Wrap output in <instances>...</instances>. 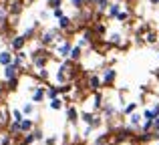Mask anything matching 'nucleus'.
<instances>
[{"mask_svg": "<svg viewBox=\"0 0 159 145\" xmlns=\"http://www.w3.org/2000/svg\"><path fill=\"white\" fill-rule=\"evenodd\" d=\"M32 129V121L30 119H22L20 121V131H30Z\"/></svg>", "mask_w": 159, "mask_h": 145, "instance_id": "ddd939ff", "label": "nucleus"}, {"mask_svg": "<svg viewBox=\"0 0 159 145\" xmlns=\"http://www.w3.org/2000/svg\"><path fill=\"white\" fill-rule=\"evenodd\" d=\"M79 55H81V47H73V48H70V55H69V59L77 61V59H79Z\"/></svg>", "mask_w": 159, "mask_h": 145, "instance_id": "2eb2a0df", "label": "nucleus"}, {"mask_svg": "<svg viewBox=\"0 0 159 145\" xmlns=\"http://www.w3.org/2000/svg\"><path fill=\"white\" fill-rule=\"evenodd\" d=\"M34 139H36V135H34V133H28L26 137H24V145H30L32 141H34Z\"/></svg>", "mask_w": 159, "mask_h": 145, "instance_id": "393cba45", "label": "nucleus"}, {"mask_svg": "<svg viewBox=\"0 0 159 145\" xmlns=\"http://www.w3.org/2000/svg\"><path fill=\"white\" fill-rule=\"evenodd\" d=\"M51 6H54V8L61 6V0H51Z\"/></svg>", "mask_w": 159, "mask_h": 145, "instance_id": "c9c22d12", "label": "nucleus"}, {"mask_svg": "<svg viewBox=\"0 0 159 145\" xmlns=\"http://www.w3.org/2000/svg\"><path fill=\"white\" fill-rule=\"evenodd\" d=\"M10 139H12V137H8V135H2V139H0V145H8V143H10Z\"/></svg>", "mask_w": 159, "mask_h": 145, "instance_id": "2f4dec72", "label": "nucleus"}, {"mask_svg": "<svg viewBox=\"0 0 159 145\" xmlns=\"http://www.w3.org/2000/svg\"><path fill=\"white\" fill-rule=\"evenodd\" d=\"M24 40H26V36H16L14 40H12V48H16V51H20V48L24 47Z\"/></svg>", "mask_w": 159, "mask_h": 145, "instance_id": "423d86ee", "label": "nucleus"}, {"mask_svg": "<svg viewBox=\"0 0 159 145\" xmlns=\"http://www.w3.org/2000/svg\"><path fill=\"white\" fill-rule=\"evenodd\" d=\"M61 107H62V101H61V99H52V101H51V109L58 111Z\"/></svg>", "mask_w": 159, "mask_h": 145, "instance_id": "6ab92c4d", "label": "nucleus"}, {"mask_svg": "<svg viewBox=\"0 0 159 145\" xmlns=\"http://www.w3.org/2000/svg\"><path fill=\"white\" fill-rule=\"evenodd\" d=\"M39 77L40 79H47L48 77V71H47V69H39Z\"/></svg>", "mask_w": 159, "mask_h": 145, "instance_id": "c756f323", "label": "nucleus"}, {"mask_svg": "<svg viewBox=\"0 0 159 145\" xmlns=\"http://www.w3.org/2000/svg\"><path fill=\"white\" fill-rule=\"evenodd\" d=\"M89 85L93 87V91H97L99 87H101V79L99 77H91V81H89Z\"/></svg>", "mask_w": 159, "mask_h": 145, "instance_id": "dca6fc26", "label": "nucleus"}, {"mask_svg": "<svg viewBox=\"0 0 159 145\" xmlns=\"http://www.w3.org/2000/svg\"><path fill=\"white\" fill-rule=\"evenodd\" d=\"M47 95V91L43 89V87H36V91H34V95H32V101H43V97Z\"/></svg>", "mask_w": 159, "mask_h": 145, "instance_id": "0eeeda50", "label": "nucleus"}, {"mask_svg": "<svg viewBox=\"0 0 159 145\" xmlns=\"http://www.w3.org/2000/svg\"><path fill=\"white\" fill-rule=\"evenodd\" d=\"M34 65L39 69H43L44 67V57H34Z\"/></svg>", "mask_w": 159, "mask_h": 145, "instance_id": "b1692460", "label": "nucleus"}, {"mask_svg": "<svg viewBox=\"0 0 159 145\" xmlns=\"http://www.w3.org/2000/svg\"><path fill=\"white\" fill-rule=\"evenodd\" d=\"M127 18H129V12H119L117 14V20H121V22H125Z\"/></svg>", "mask_w": 159, "mask_h": 145, "instance_id": "cd10ccee", "label": "nucleus"}, {"mask_svg": "<svg viewBox=\"0 0 159 145\" xmlns=\"http://www.w3.org/2000/svg\"><path fill=\"white\" fill-rule=\"evenodd\" d=\"M121 12V6L119 4H111V6H109V16H111V18H117V14H119Z\"/></svg>", "mask_w": 159, "mask_h": 145, "instance_id": "6e6552de", "label": "nucleus"}, {"mask_svg": "<svg viewBox=\"0 0 159 145\" xmlns=\"http://www.w3.org/2000/svg\"><path fill=\"white\" fill-rule=\"evenodd\" d=\"M12 117H14V121H22V113H20V111H12Z\"/></svg>", "mask_w": 159, "mask_h": 145, "instance_id": "c85d7f7f", "label": "nucleus"}, {"mask_svg": "<svg viewBox=\"0 0 159 145\" xmlns=\"http://www.w3.org/2000/svg\"><path fill=\"white\" fill-rule=\"evenodd\" d=\"M153 133H159V117L153 121Z\"/></svg>", "mask_w": 159, "mask_h": 145, "instance_id": "72a5a7b5", "label": "nucleus"}, {"mask_svg": "<svg viewBox=\"0 0 159 145\" xmlns=\"http://www.w3.org/2000/svg\"><path fill=\"white\" fill-rule=\"evenodd\" d=\"M157 145H159V141H157Z\"/></svg>", "mask_w": 159, "mask_h": 145, "instance_id": "58836bf2", "label": "nucleus"}, {"mask_svg": "<svg viewBox=\"0 0 159 145\" xmlns=\"http://www.w3.org/2000/svg\"><path fill=\"white\" fill-rule=\"evenodd\" d=\"M95 30H97V32H105V26H103V24H97V28H95Z\"/></svg>", "mask_w": 159, "mask_h": 145, "instance_id": "e433bc0d", "label": "nucleus"}, {"mask_svg": "<svg viewBox=\"0 0 159 145\" xmlns=\"http://www.w3.org/2000/svg\"><path fill=\"white\" fill-rule=\"evenodd\" d=\"M70 48H73V47H70L69 43H65L61 48H58V55H62V57H69V55H70Z\"/></svg>", "mask_w": 159, "mask_h": 145, "instance_id": "f8f14e48", "label": "nucleus"}, {"mask_svg": "<svg viewBox=\"0 0 159 145\" xmlns=\"http://www.w3.org/2000/svg\"><path fill=\"white\" fill-rule=\"evenodd\" d=\"M22 61H24V52H18L14 57V65H22Z\"/></svg>", "mask_w": 159, "mask_h": 145, "instance_id": "bb28decb", "label": "nucleus"}, {"mask_svg": "<svg viewBox=\"0 0 159 145\" xmlns=\"http://www.w3.org/2000/svg\"><path fill=\"white\" fill-rule=\"evenodd\" d=\"M47 97H51V99H57V89H48V91H47Z\"/></svg>", "mask_w": 159, "mask_h": 145, "instance_id": "7c9ffc66", "label": "nucleus"}, {"mask_svg": "<svg viewBox=\"0 0 159 145\" xmlns=\"http://www.w3.org/2000/svg\"><path fill=\"white\" fill-rule=\"evenodd\" d=\"M73 4H75V8H81L83 6V0H73Z\"/></svg>", "mask_w": 159, "mask_h": 145, "instance_id": "f704fd0d", "label": "nucleus"}, {"mask_svg": "<svg viewBox=\"0 0 159 145\" xmlns=\"http://www.w3.org/2000/svg\"><path fill=\"white\" fill-rule=\"evenodd\" d=\"M141 123H143V115H141V113L129 115V125H131L133 129H141Z\"/></svg>", "mask_w": 159, "mask_h": 145, "instance_id": "f03ea898", "label": "nucleus"}, {"mask_svg": "<svg viewBox=\"0 0 159 145\" xmlns=\"http://www.w3.org/2000/svg\"><path fill=\"white\" fill-rule=\"evenodd\" d=\"M66 117H69V121L70 123H75L79 119V113H77V109H75V107H70L69 111H66Z\"/></svg>", "mask_w": 159, "mask_h": 145, "instance_id": "1a4fd4ad", "label": "nucleus"}, {"mask_svg": "<svg viewBox=\"0 0 159 145\" xmlns=\"http://www.w3.org/2000/svg\"><path fill=\"white\" fill-rule=\"evenodd\" d=\"M111 44H121V40H123V36L119 34V32H115V34H111Z\"/></svg>", "mask_w": 159, "mask_h": 145, "instance_id": "a211bd4d", "label": "nucleus"}, {"mask_svg": "<svg viewBox=\"0 0 159 145\" xmlns=\"http://www.w3.org/2000/svg\"><path fill=\"white\" fill-rule=\"evenodd\" d=\"M10 63H14V59H12L10 52H8V51L0 52V65H2V67H6V65H10Z\"/></svg>", "mask_w": 159, "mask_h": 145, "instance_id": "39448f33", "label": "nucleus"}, {"mask_svg": "<svg viewBox=\"0 0 159 145\" xmlns=\"http://www.w3.org/2000/svg\"><path fill=\"white\" fill-rule=\"evenodd\" d=\"M22 145H24V143H22Z\"/></svg>", "mask_w": 159, "mask_h": 145, "instance_id": "ea45409f", "label": "nucleus"}, {"mask_svg": "<svg viewBox=\"0 0 159 145\" xmlns=\"http://www.w3.org/2000/svg\"><path fill=\"white\" fill-rule=\"evenodd\" d=\"M145 43H149V44H155V43H157V32L149 30V32H147V36H145Z\"/></svg>", "mask_w": 159, "mask_h": 145, "instance_id": "9b49d317", "label": "nucleus"}, {"mask_svg": "<svg viewBox=\"0 0 159 145\" xmlns=\"http://www.w3.org/2000/svg\"><path fill=\"white\" fill-rule=\"evenodd\" d=\"M20 131V121H12V125H10V133H18Z\"/></svg>", "mask_w": 159, "mask_h": 145, "instance_id": "4be33fe9", "label": "nucleus"}, {"mask_svg": "<svg viewBox=\"0 0 159 145\" xmlns=\"http://www.w3.org/2000/svg\"><path fill=\"white\" fill-rule=\"evenodd\" d=\"M58 26H61L62 30H65V28H69V26H70V20L66 18V16H62V18H61V22H58Z\"/></svg>", "mask_w": 159, "mask_h": 145, "instance_id": "412c9836", "label": "nucleus"}, {"mask_svg": "<svg viewBox=\"0 0 159 145\" xmlns=\"http://www.w3.org/2000/svg\"><path fill=\"white\" fill-rule=\"evenodd\" d=\"M95 2H97V10H99V12L107 10V8L111 6V4H109V0H95Z\"/></svg>", "mask_w": 159, "mask_h": 145, "instance_id": "4468645a", "label": "nucleus"}, {"mask_svg": "<svg viewBox=\"0 0 159 145\" xmlns=\"http://www.w3.org/2000/svg\"><path fill=\"white\" fill-rule=\"evenodd\" d=\"M83 121L87 123V125H93V121H95V117L91 113H83Z\"/></svg>", "mask_w": 159, "mask_h": 145, "instance_id": "aec40b11", "label": "nucleus"}, {"mask_svg": "<svg viewBox=\"0 0 159 145\" xmlns=\"http://www.w3.org/2000/svg\"><path fill=\"white\" fill-rule=\"evenodd\" d=\"M16 73H18V65L10 63L4 67V79H8V81H12V79H16Z\"/></svg>", "mask_w": 159, "mask_h": 145, "instance_id": "f257e3e1", "label": "nucleus"}, {"mask_svg": "<svg viewBox=\"0 0 159 145\" xmlns=\"http://www.w3.org/2000/svg\"><path fill=\"white\" fill-rule=\"evenodd\" d=\"M57 36H58V28H52V30H47V32H44L40 40H43V44H51Z\"/></svg>", "mask_w": 159, "mask_h": 145, "instance_id": "7ed1b4c3", "label": "nucleus"}, {"mask_svg": "<svg viewBox=\"0 0 159 145\" xmlns=\"http://www.w3.org/2000/svg\"><path fill=\"white\" fill-rule=\"evenodd\" d=\"M103 111H105V117H109V119H111L113 115L117 113V109H115V107H113V105H107V107H105V109H103Z\"/></svg>", "mask_w": 159, "mask_h": 145, "instance_id": "f3484780", "label": "nucleus"}, {"mask_svg": "<svg viewBox=\"0 0 159 145\" xmlns=\"http://www.w3.org/2000/svg\"><path fill=\"white\" fill-rule=\"evenodd\" d=\"M99 107H101V95H95V109H99Z\"/></svg>", "mask_w": 159, "mask_h": 145, "instance_id": "473e14b6", "label": "nucleus"}, {"mask_svg": "<svg viewBox=\"0 0 159 145\" xmlns=\"http://www.w3.org/2000/svg\"><path fill=\"white\" fill-rule=\"evenodd\" d=\"M137 111V103H127V107L123 109V115H133Z\"/></svg>", "mask_w": 159, "mask_h": 145, "instance_id": "9d476101", "label": "nucleus"}, {"mask_svg": "<svg viewBox=\"0 0 159 145\" xmlns=\"http://www.w3.org/2000/svg\"><path fill=\"white\" fill-rule=\"evenodd\" d=\"M32 111H34V107H32V105H30V103H26V105H24V107H22V113H24V115H30V113H32Z\"/></svg>", "mask_w": 159, "mask_h": 145, "instance_id": "5701e85b", "label": "nucleus"}, {"mask_svg": "<svg viewBox=\"0 0 159 145\" xmlns=\"http://www.w3.org/2000/svg\"><path fill=\"white\" fill-rule=\"evenodd\" d=\"M0 22H2V16H0Z\"/></svg>", "mask_w": 159, "mask_h": 145, "instance_id": "4c0bfd02", "label": "nucleus"}, {"mask_svg": "<svg viewBox=\"0 0 159 145\" xmlns=\"http://www.w3.org/2000/svg\"><path fill=\"white\" fill-rule=\"evenodd\" d=\"M115 77H117V73L113 71V69H107V71L103 73V83H105V85H111V83L115 81Z\"/></svg>", "mask_w": 159, "mask_h": 145, "instance_id": "20e7f679", "label": "nucleus"}, {"mask_svg": "<svg viewBox=\"0 0 159 145\" xmlns=\"http://www.w3.org/2000/svg\"><path fill=\"white\" fill-rule=\"evenodd\" d=\"M52 16H54V18H62V8L57 6V8L52 10Z\"/></svg>", "mask_w": 159, "mask_h": 145, "instance_id": "a878e982", "label": "nucleus"}]
</instances>
